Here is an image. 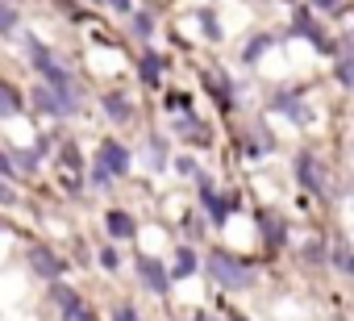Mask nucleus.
<instances>
[{
	"label": "nucleus",
	"mask_w": 354,
	"mask_h": 321,
	"mask_svg": "<svg viewBox=\"0 0 354 321\" xmlns=\"http://www.w3.org/2000/svg\"><path fill=\"white\" fill-rule=\"evenodd\" d=\"M209 275L221 284V288H246L250 284V267L246 263H238V259H230V255H209Z\"/></svg>",
	"instance_id": "nucleus-1"
},
{
	"label": "nucleus",
	"mask_w": 354,
	"mask_h": 321,
	"mask_svg": "<svg viewBox=\"0 0 354 321\" xmlns=\"http://www.w3.org/2000/svg\"><path fill=\"white\" fill-rule=\"evenodd\" d=\"M100 167H109V176H125L129 172V150L121 142H104L100 146Z\"/></svg>",
	"instance_id": "nucleus-2"
},
{
	"label": "nucleus",
	"mask_w": 354,
	"mask_h": 321,
	"mask_svg": "<svg viewBox=\"0 0 354 321\" xmlns=\"http://www.w3.org/2000/svg\"><path fill=\"white\" fill-rule=\"evenodd\" d=\"M138 271H142V279H146V288H150V292H167V288H171V279H167L162 263H154L150 255H142V259H138Z\"/></svg>",
	"instance_id": "nucleus-3"
},
{
	"label": "nucleus",
	"mask_w": 354,
	"mask_h": 321,
	"mask_svg": "<svg viewBox=\"0 0 354 321\" xmlns=\"http://www.w3.org/2000/svg\"><path fill=\"white\" fill-rule=\"evenodd\" d=\"M55 300L63 304V317H67V321H92V317L84 313V304L75 300V292H71V288H63V284H55Z\"/></svg>",
	"instance_id": "nucleus-4"
},
{
	"label": "nucleus",
	"mask_w": 354,
	"mask_h": 321,
	"mask_svg": "<svg viewBox=\"0 0 354 321\" xmlns=\"http://www.w3.org/2000/svg\"><path fill=\"white\" fill-rule=\"evenodd\" d=\"M296 172H300V180H304V184H308L317 196H325V184H321V172H317V158H313V154H300Z\"/></svg>",
	"instance_id": "nucleus-5"
},
{
	"label": "nucleus",
	"mask_w": 354,
	"mask_h": 321,
	"mask_svg": "<svg viewBox=\"0 0 354 321\" xmlns=\"http://www.w3.org/2000/svg\"><path fill=\"white\" fill-rule=\"evenodd\" d=\"M104 221H109V234H113V238H133V217H129V213L113 209Z\"/></svg>",
	"instance_id": "nucleus-6"
},
{
	"label": "nucleus",
	"mask_w": 354,
	"mask_h": 321,
	"mask_svg": "<svg viewBox=\"0 0 354 321\" xmlns=\"http://www.w3.org/2000/svg\"><path fill=\"white\" fill-rule=\"evenodd\" d=\"M17 113H21V96L0 84V117H17Z\"/></svg>",
	"instance_id": "nucleus-7"
},
{
	"label": "nucleus",
	"mask_w": 354,
	"mask_h": 321,
	"mask_svg": "<svg viewBox=\"0 0 354 321\" xmlns=\"http://www.w3.org/2000/svg\"><path fill=\"white\" fill-rule=\"evenodd\" d=\"M104 109H109V117H113V121H129V100H125V96L109 92V96H104Z\"/></svg>",
	"instance_id": "nucleus-8"
},
{
	"label": "nucleus",
	"mask_w": 354,
	"mask_h": 321,
	"mask_svg": "<svg viewBox=\"0 0 354 321\" xmlns=\"http://www.w3.org/2000/svg\"><path fill=\"white\" fill-rule=\"evenodd\" d=\"M30 259H34V267H38V271L46 275V279H55V275H59V259H50L46 250H34Z\"/></svg>",
	"instance_id": "nucleus-9"
},
{
	"label": "nucleus",
	"mask_w": 354,
	"mask_h": 321,
	"mask_svg": "<svg viewBox=\"0 0 354 321\" xmlns=\"http://www.w3.org/2000/svg\"><path fill=\"white\" fill-rule=\"evenodd\" d=\"M205 201H209V209H213V221H225V217H230V213H225L230 205H225L221 196H213V188H209V184H205Z\"/></svg>",
	"instance_id": "nucleus-10"
},
{
	"label": "nucleus",
	"mask_w": 354,
	"mask_h": 321,
	"mask_svg": "<svg viewBox=\"0 0 354 321\" xmlns=\"http://www.w3.org/2000/svg\"><path fill=\"white\" fill-rule=\"evenodd\" d=\"M337 80H342L346 88H354V55H342V59H337Z\"/></svg>",
	"instance_id": "nucleus-11"
},
{
	"label": "nucleus",
	"mask_w": 354,
	"mask_h": 321,
	"mask_svg": "<svg viewBox=\"0 0 354 321\" xmlns=\"http://www.w3.org/2000/svg\"><path fill=\"white\" fill-rule=\"evenodd\" d=\"M192 271H196V255L180 250V259H175V275H192Z\"/></svg>",
	"instance_id": "nucleus-12"
},
{
	"label": "nucleus",
	"mask_w": 354,
	"mask_h": 321,
	"mask_svg": "<svg viewBox=\"0 0 354 321\" xmlns=\"http://www.w3.org/2000/svg\"><path fill=\"white\" fill-rule=\"evenodd\" d=\"M17 30V13L9 5H0V34H13Z\"/></svg>",
	"instance_id": "nucleus-13"
},
{
	"label": "nucleus",
	"mask_w": 354,
	"mask_h": 321,
	"mask_svg": "<svg viewBox=\"0 0 354 321\" xmlns=\"http://www.w3.org/2000/svg\"><path fill=\"white\" fill-rule=\"evenodd\" d=\"M142 75H146V84H154L158 80V59H146L142 63Z\"/></svg>",
	"instance_id": "nucleus-14"
},
{
	"label": "nucleus",
	"mask_w": 354,
	"mask_h": 321,
	"mask_svg": "<svg viewBox=\"0 0 354 321\" xmlns=\"http://www.w3.org/2000/svg\"><path fill=\"white\" fill-rule=\"evenodd\" d=\"M113 321H138V313H133V309H117V317H113Z\"/></svg>",
	"instance_id": "nucleus-15"
},
{
	"label": "nucleus",
	"mask_w": 354,
	"mask_h": 321,
	"mask_svg": "<svg viewBox=\"0 0 354 321\" xmlns=\"http://www.w3.org/2000/svg\"><path fill=\"white\" fill-rule=\"evenodd\" d=\"M109 5H113L117 13H129V0H109Z\"/></svg>",
	"instance_id": "nucleus-16"
},
{
	"label": "nucleus",
	"mask_w": 354,
	"mask_h": 321,
	"mask_svg": "<svg viewBox=\"0 0 354 321\" xmlns=\"http://www.w3.org/2000/svg\"><path fill=\"white\" fill-rule=\"evenodd\" d=\"M0 201H5V205H13V188H5V184H0Z\"/></svg>",
	"instance_id": "nucleus-17"
},
{
	"label": "nucleus",
	"mask_w": 354,
	"mask_h": 321,
	"mask_svg": "<svg viewBox=\"0 0 354 321\" xmlns=\"http://www.w3.org/2000/svg\"><path fill=\"white\" fill-rule=\"evenodd\" d=\"M317 5H321V9H337V5H342V0H317Z\"/></svg>",
	"instance_id": "nucleus-18"
},
{
	"label": "nucleus",
	"mask_w": 354,
	"mask_h": 321,
	"mask_svg": "<svg viewBox=\"0 0 354 321\" xmlns=\"http://www.w3.org/2000/svg\"><path fill=\"white\" fill-rule=\"evenodd\" d=\"M342 263H346V271L354 275V255H342Z\"/></svg>",
	"instance_id": "nucleus-19"
},
{
	"label": "nucleus",
	"mask_w": 354,
	"mask_h": 321,
	"mask_svg": "<svg viewBox=\"0 0 354 321\" xmlns=\"http://www.w3.org/2000/svg\"><path fill=\"white\" fill-rule=\"evenodd\" d=\"M342 55H354V34L346 38V46H342Z\"/></svg>",
	"instance_id": "nucleus-20"
},
{
	"label": "nucleus",
	"mask_w": 354,
	"mask_h": 321,
	"mask_svg": "<svg viewBox=\"0 0 354 321\" xmlns=\"http://www.w3.org/2000/svg\"><path fill=\"white\" fill-rule=\"evenodd\" d=\"M5 172H9V158H5V154H0V176H5Z\"/></svg>",
	"instance_id": "nucleus-21"
},
{
	"label": "nucleus",
	"mask_w": 354,
	"mask_h": 321,
	"mask_svg": "<svg viewBox=\"0 0 354 321\" xmlns=\"http://www.w3.org/2000/svg\"><path fill=\"white\" fill-rule=\"evenodd\" d=\"M234 321H246V317H238V313H234Z\"/></svg>",
	"instance_id": "nucleus-22"
},
{
	"label": "nucleus",
	"mask_w": 354,
	"mask_h": 321,
	"mask_svg": "<svg viewBox=\"0 0 354 321\" xmlns=\"http://www.w3.org/2000/svg\"><path fill=\"white\" fill-rule=\"evenodd\" d=\"M201 321H209V317H201Z\"/></svg>",
	"instance_id": "nucleus-23"
}]
</instances>
